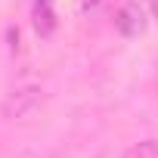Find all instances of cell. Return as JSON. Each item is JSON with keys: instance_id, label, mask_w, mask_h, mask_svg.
Here are the masks:
<instances>
[{"instance_id": "7a4b0ae2", "label": "cell", "mask_w": 158, "mask_h": 158, "mask_svg": "<svg viewBox=\"0 0 158 158\" xmlns=\"http://www.w3.org/2000/svg\"><path fill=\"white\" fill-rule=\"evenodd\" d=\"M146 25H149V19H146V6L139 3V0H127L124 6H118V13H115V28H118V34H124V37H139V34L146 31Z\"/></svg>"}, {"instance_id": "6da1fadb", "label": "cell", "mask_w": 158, "mask_h": 158, "mask_svg": "<svg viewBox=\"0 0 158 158\" xmlns=\"http://www.w3.org/2000/svg\"><path fill=\"white\" fill-rule=\"evenodd\" d=\"M40 102H44V90H40V87H19V90H13V93L6 96L3 115L13 118V121H22V118L34 115Z\"/></svg>"}, {"instance_id": "3957f363", "label": "cell", "mask_w": 158, "mask_h": 158, "mask_svg": "<svg viewBox=\"0 0 158 158\" xmlns=\"http://www.w3.org/2000/svg\"><path fill=\"white\" fill-rule=\"evenodd\" d=\"M31 19H34V31H37L40 37H50V34H53V28H56V13H53V0H34Z\"/></svg>"}, {"instance_id": "277c9868", "label": "cell", "mask_w": 158, "mask_h": 158, "mask_svg": "<svg viewBox=\"0 0 158 158\" xmlns=\"http://www.w3.org/2000/svg\"><path fill=\"white\" fill-rule=\"evenodd\" d=\"M121 158H158V139H143V143H133Z\"/></svg>"}, {"instance_id": "8992f818", "label": "cell", "mask_w": 158, "mask_h": 158, "mask_svg": "<svg viewBox=\"0 0 158 158\" xmlns=\"http://www.w3.org/2000/svg\"><path fill=\"white\" fill-rule=\"evenodd\" d=\"M139 3H143V6H146V10L155 16V19H158V0H139Z\"/></svg>"}, {"instance_id": "5b68a950", "label": "cell", "mask_w": 158, "mask_h": 158, "mask_svg": "<svg viewBox=\"0 0 158 158\" xmlns=\"http://www.w3.org/2000/svg\"><path fill=\"white\" fill-rule=\"evenodd\" d=\"M102 3H106V0H77V13H81V16H87V13H96Z\"/></svg>"}]
</instances>
